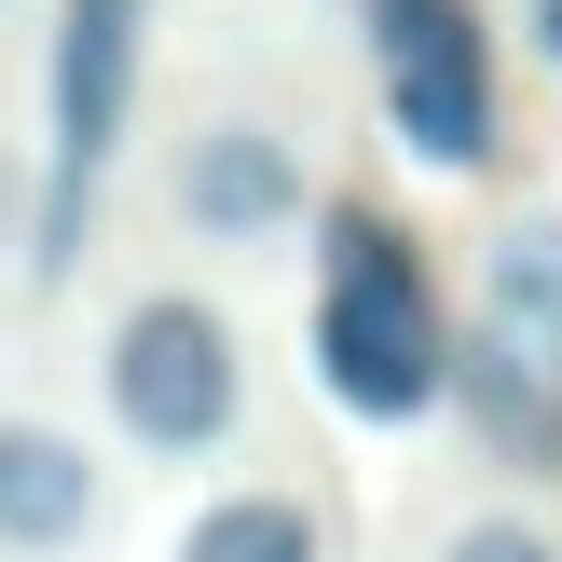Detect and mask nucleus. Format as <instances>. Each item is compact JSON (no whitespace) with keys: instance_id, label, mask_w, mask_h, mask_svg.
Returning <instances> with one entry per match:
<instances>
[{"instance_id":"nucleus-10","label":"nucleus","mask_w":562,"mask_h":562,"mask_svg":"<svg viewBox=\"0 0 562 562\" xmlns=\"http://www.w3.org/2000/svg\"><path fill=\"white\" fill-rule=\"evenodd\" d=\"M439 562H562V549L536 536V521H467V536L439 549Z\"/></svg>"},{"instance_id":"nucleus-7","label":"nucleus","mask_w":562,"mask_h":562,"mask_svg":"<svg viewBox=\"0 0 562 562\" xmlns=\"http://www.w3.org/2000/svg\"><path fill=\"white\" fill-rule=\"evenodd\" d=\"M453 398H467V426H481L494 453L562 467V357L508 344V329H481V344H453Z\"/></svg>"},{"instance_id":"nucleus-9","label":"nucleus","mask_w":562,"mask_h":562,"mask_svg":"<svg viewBox=\"0 0 562 562\" xmlns=\"http://www.w3.org/2000/svg\"><path fill=\"white\" fill-rule=\"evenodd\" d=\"M179 562H316V508L302 494H220V508H192Z\"/></svg>"},{"instance_id":"nucleus-12","label":"nucleus","mask_w":562,"mask_h":562,"mask_svg":"<svg viewBox=\"0 0 562 562\" xmlns=\"http://www.w3.org/2000/svg\"><path fill=\"white\" fill-rule=\"evenodd\" d=\"M521 27H536V55L562 69V0H521Z\"/></svg>"},{"instance_id":"nucleus-11","label":"nucleus","mask_w":562,"mask_h":562,"mask_svg":"<svg viewBox=\"0 0 562 562\" xmlns=\"http://www.w3.org/2000/svg\"><path fill=\"white\" fill-rule=\"evenodd\" d=\"M0 247H27V165L0 151Z\"/></svg>"},{"instance_id":"nucleus-8","label":"nucleus","mask_w":562,"mask_h":562,"mask_svg":"<svg viewBox=\"0 0 562 562\" xmlns=\"http://www.w3.org/2000/svg\"><path fill=\"white\" fill-rule=\"evenodd\" d=\"M481 289H494V329H508V344L562 357V220H508L494 261H481Z\"/></svg>"},{"instance_id":"nucleus-5","label":"nucleus","mask_w":562,"mask_h":562,"mask_svg":"<svg viewBox=\"0 0 562 562\" xmlns=\"http://www.w3.org/2000/svg\"><path fill=\"white\" fill-rule=\"evenodd\" d=\"M179 220H192L206 247H274V234L302 220V151H289L274 124H247V110L206 124V137L179 151Z\"/></svg>"},{"instance_id":"nucleus-4","label":"nucleus","mask_w":562,"mask_h":562,"mask_svg":"<svg viewBox=\"0 0 562 562\" xmlns=\"http://www.w3.org/2000/svg\"><path fill=\"white\" fill-rule=\"evenodd\" d=\"M137 55H151V0H55V55H42L55 179H110V151L137 124Z\"/></svg>"},{"instance_id":"nucleus-1","label":"nucleus","mask_w":562,"mask_h":562,"mask_svg":"<svg viewBox=\"0 0 562 562\" xmlns=\"http://www.w3.org/2000/svg\"><path fill=\"white\" fill-rule=\"evenodd\" d=\"M316 384L357 426H412L453 398V329L384 206H329V274H316Z\"/></svg>"},{"instance_id":"nucleus-3","label":"nucleus","mask_w":562,"mask_h":562,"mask_svg":"<svg viewBox=\"0 0 562 562\" xmlns=\"http://www.w3.org/2000/svg\"><path fill=\"white\" fill-rule=\"evenodd\" d=\"M371 69H384V124L426 165H494V42L467 0H371Z\"/></svg>"},{"instance_id":"nucleus-2","label":"nucleus","mask_w":562,"mask_h":562,"mask_svg":"<svg viewBox=\"0 0 562 562\" xmlns=\"http://www.w3.org/2000/svg\"><path fill=\"white\" fill-rule=\"evenodd\" d=\"M110 412H124L137 453H220L247 412V357H234V316L192 289H151L110 316Z\"/></svg>"},{"instance_id":"nucleus-6","label":"nucleus","mask_w":562,"mask_h":562,"mask_svg":"<svg viewBox=\"0 0 562 562\" xmlns=\"http://www.w3.org/2000/svg\"><path fill=\"white\" fill-rule=\"evenodd\" d=\"M97 508H110V481H97V453H82L69 426L0 412V549H14V562H55V549L97 536Z\"/></svg>"}]
</instances>
